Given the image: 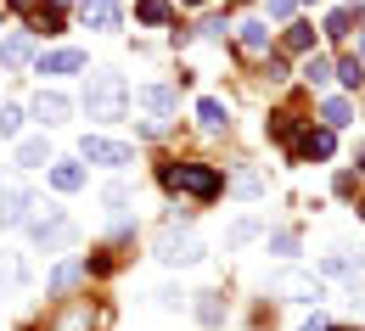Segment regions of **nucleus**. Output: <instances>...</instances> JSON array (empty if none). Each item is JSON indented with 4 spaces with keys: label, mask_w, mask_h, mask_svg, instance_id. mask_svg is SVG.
Masks as SVG:
<instances>
[{
    "label": "nucleus",
    "mask_w": 365,
    "mask_h": 331,
    "mask_svg": "<svg viewBox=\"0 0 365 331\" xmlns=\"http://www.w3.org/2000/svg\"><path fill=\"white\" fill-rule=\"evenodd\" d=\"M158 180H163L169 191L197 196V202H214V196L225 191V174H220L214 163H163V169H158Z\"/></svg>",
    "instance_id": "1"
},
{
    "label": "nucleus",
    "mask_w": 365,
    "mask_h": 331,
    "mask_svg": "<svg viewBox=\"0 0 365 331\" xmlns=\"http://www.w3.org/2000/svg\"><path fill=\"white\" fill-rule=\"evenodd\" d=\"M85 112L101 118V124H118V118L130 112V85H124L118 73H96L91 85H85Z\"/></svg>",
    "instance_id": "2"
},
{
    "label": "nucleus",
    "mask_w": 365,
    "mask_h": 331,
    "mask_svg": "<svg viewBox=\"0 0 365 331\" xmlns=\"http://www.w3.org/2000/svg\"><path fill=\"white\" fill-rule=\"evenodd\" d=\"M29 231H34V241H40L46 253H62V247H73V219H68L62 208H46L40 219H29Z\"/></svg>",
    "instance_id": "3"
},
{
    "label": "nucleus",
    "mask_w": 365,
    "mask_h": 331,
    "mask_svg": "<svg viewBox=\"0 0 365 331\" xmlns=\"http://www.w3.org/2000/svg\"><path fill=\"white\" fill-rule=\"evenodd\" d=\"M79 157H85V163H101V169H124V163H135V146L107 141V135H85V141H79Z\"/></svg>",
    "instance_id": "4"
},
{
    "label": "nucleus",
    "mask_w": 365,
    "mask_h": 331,
    "mask_svg": "<svg viewBox=\"0 0 365 331\" xmlns=\"http://www.w3.org/2000/svg\"><path fill=\"white\" fill-rule=\"evenodd\" d=\"M202 241L197 236H175V231H163L158 236V264H169V270H185V264H202Z\"/></svg>",
    "instance_id": "5"
},
{
    "label": "nucleus",
    "mask_w": 365,
    "mask_h": 331,
    "mask_svg": "<svg viewBox=\"0 0 365 331\" xmlns=\"http://www.w3.org/2000/svg\"><path fill=\"white\" fill-rule=\"evenodd\" d=\"M34 219V196L23 180H0V225L11 231V225H29Z\"/></svg>",
    "instance_id": "6"
},
{
    "label": "nucleus",
    "mask_w": 365,
    "mask_h": 331,
    "mask_svg": "<svg viewBox=\"0 0 365 331\" xmlns=\"http://www.w3.org/2000/svg\"><path fill=\"white\" fill-rule=\"evenodd\" d=\"M107 326V309H91V303H62L46 320V331H96Z\"/></svg>",
    "instance_id": "7"
},
{
    "label": "nucleus",
    "mask_w": 365,
    "mask_h": 331,
    "mask_svg": "<svg viewBox=\"0 0 365 331\" xmlns=\"http://www.w3.org/2000/svg\"><path fill=\"white\" fill-rule=\"evenodd\" d=\"M79 23L96 34H113L124 23V0H79Z\"/></svg>",
    "instance_id": "8"
},
{
    "label": "nucleus",
    "mask_w": 365,
    "mask_h": 331,
    "mask_svg": "<svg viewBox=\"0 0 365 331\" xmlns=\"http://www.w3.org/2000/svg\"><path fill=\"white\" fill-rule=\"evenodd\" d=\"M270 286H275V292H292L298 303H320V298H326L320 275H298V270H275V275H270Z\"/></svg>",
    "instance_id": "9"
},
{
    "label": "nucleus",
    "mask_w": 365,
    "mask_h": 331,
    "mask_svg": "<svg viewBox=\"0 0 365 331\" xmlns=\"http://www.w3.org/2000/svg\"><path fill=\"white\" fill-rule=\"evenodd\" d=\"M331 146H337V135L320 124V130H298V141H292V152L304 157V163H326L331 157Z\"/></svg>",
    "instance_id": "10"
},
{
    "label": "nucleus",
    "mask_w": 365,
    "mask_h": 331,
    "mask_svg": "<svg viewBox=\"0 0 365 331\" xmlns=\"http://www.w3.org/2000/svg\"><path fill=\"white\" fill-rule=\"evenodd\" d=\"M135 107H146V112H152V118L163 124V118H175V107H180V95L169 90V85H140V90H135Z\"/></svg>",
    "instance_id": "11"
},
{
    "label": "nucleus",
    "mask_w": 365,
    "mask_h": 331,
    "mask_svg": "<svg viewBox=\"0 0 365 331\" xmlns=\"http://www.w3.org/2000/svg\"><path fill=\"white\" fill-rule=\"evenodd\" d=\"M29 112H34V118H40L46 130H56V124H68V112H73V101H68L62 90H40V95H34V107H29Z\"/></svg>",
    "instance_id": "12"
},
{
    "label": "nucleus",
    "mask_w": 365,
    "mask_h": 331,
    "mask_svg": "<svg viewBox=\"0 0 365 331\" xmlns=\"http://www.w3.org/2000/svg\"><path fill=\"white\" fill-rule=\"evenodd\" d=\"M85 68V51H51V56H40V73H79Z\"/></svg>",
    "instance_id": "13"
},
{
    "label": "nucleus",
    "mask_w": 365,
    "mask_h": 331,
    "mask_svg": "<svg viewBox=\"0 0 365 331\" xmlns=\"http://www.w3.org/2000/svg\"><path fill=\"white\" fill-rule=\"evenodd\" d=\"M23 281H29V264H23L17 253H0V298H6V292H17Z\"/></svg>",
    "instance_id": "14"
},
{
    "label": "nucleus",
    "mask_w": 365,
    "mask_h": 331,
    "mask_svg": "<svg viewBox=\"0 0 365 331\" xmlns=\"http://www.w3.org/2000/svg\"><path fill=\"white\" fill-rule=\"evenodd\" d=\"M46 163H51L46 135H34V141H23V146H17V169H46Z\"/></svg>",
    "instance_id": "15"
},
{
    "label": "nucleus",
    "mask_w": 365,
    "mask_h": 331,
    "mask_svg": "<svg viewBox=\"0 0 365 331\" xmlns=\"http://www.w3.org/2000/svg\"><path fill=\"white\" fill-rule=\"evenodd\" d=\"M242 51H253V56H270V28L253 17V23H242Z\"/></svg>",
    "instance_id": "16"
},
{
    "label": "nucleus",
    "mask_w": 365,
    "mask_h": 331,
    "mask_svg": "<svg viewBox=\"0 0 365 331\" xmlns=\"http://www.w3.org/2000/svg\"><path fill=\"white\" fill-rule=\"evenodd\" d=\"M29 56H34V40H29V34H11V40L0 46V62H6V68H23Z\"/></svg>",
    "instance_id": "17"
},
{
    "label": "nucleus",
    "mask_w": 365,
    "mask_h": 331,
    "mask_svg": "<svg viewBox=\"0 0 365 331\" xmlns=\"http://www.w3.org/2000/svg\"><path fill=\"white\" fill-rule=\"evenodd\" d=\"M197 118H202V130H225V124H230L225 101H214V95H202V101H197Z\"/></svg>",
    "instance_id": "18"
},
{
    "label": "nucleus",
    "mask_w": 365,
    "mask_h": 331,
    "mask_svg": "<svg viewBox=\"0 0 365 331\" xmlns=\"http://www.w3.org/2000/svg\"><path fill=\"white\" fill-rule=\"evenodd\" d=\"M135 17L158 28V23H169V17H175V6H169V0H135Z\"/></svg>",
    "instance_id": "19"
},
{
    "label": "nucleus",
    "mask_w": 365,
    "mask_h": 331,
    "mask_svg": "<svg viewBox=\"0 0 365 331\" xmlns=\"http://www.w3.org/2000/svg\"><path fill=\"white\" fill-rule=\"evenodd\" d=\"M51 186L56 191H79L85 186V169H79V163H56V169H51Z\"/></svg>",
    "instance_id": "20"
},
{
    "label": "nucleus",
    "mask_w": 365,
    "mask_h": 331,
    "mask_svg": "<svg viewBox=\"0 0 365 331\" xmlns=\"http://www.w3.org/2000/svg\"><path fill=\"white\" fill-rule=\"evenodd\" d=\"M320 118H326V130H343V124H349V118H354V107H349V101H343V95H331V101H326V107H320Z\"/></svg>",
    "instance_id": "21"
},
{
    "label": "nucleus",
    "mask_w": 365,
    "mask_h": 331,
    "mask_svg": "<svg viewBox=\"0 0 365 331\" xmlns=\"http://www.w3.org/2000/svg\"><path fill=\"white\" fill-rule=\"evenodd\" d=\"M270 135L275 141H298V112H270Z\"/></svg>",
    "instance_id": "22"
},
{
    "label": "nucleus",
    "mask_w": 365,
    "mask_h": 331,
    "mask_svg": "<svg viewBox=\"0 0 365 331\" xmlns=\"http://www.w3.org/2000/svg\"><path fill=\"white\" fill-rule=\"evenodd\" d=\"M287 51H304V56H309V51H315V28H309V23H292V28H287Z\"/></svg>",
    "instance_id": "23"
},
{
    "label": "nucleus",
    "mask_w": 365,
    "mask_h": 331,
    "mask_svg": "<svg viewBox=\"0 0 365 331\" xmlns=\"http://www.w3.org/2000/svg\"><path fill=\"white\" fill-rule=\"evenodd\" d=\"M304 79H309V85H326V79H331V62H326L320 51H309V56H304Z\"/></svg>",
    "instance_id": "24"
},
{
    "label": "nucleus",
    "mask_w": 365,
    "mask_h": 331,
    "mask_svg": "<svg viewBox=\"0 0 365 331\" xmlns=\"http://www.w3.org/2000/svg\"><path fill=\"white\" fill-rule=\"evenodd\" d=\"M253 236H259V219H236V225L225 231V247H247Z\"/></svg>",
    "instance_id": "25"
},
{
    "label": "nucleus",
    "mask_w": 365,
    "mask_h": 331,
    "mask_svg": "<svg viewBox=\"0 0 365 331\" xmlns=\"http://www.w3.org/2000/svg\"><path fill=\"white\" fill-rule=\"evenodd\" d=\"M197 320H202V326H225V303H220V298L208 292V298L197 303Z\"/></svg>",
    "instance_id": "26"
},
{
    "label": "nucleus",
    "mask_w": 365,
    "mask_h": 331,
    "mask_svg": "<svg viewBox=\"0 0 365 331\" xmlns=\"http://www.w3.org/2000/svg\"><path fill=\"white\" fill-rule=\"evenodd\" d=\"M17 130H23V107H11V101H6V107H0V135L11 141Z\"/></svg>",
    "instance_id": "27"
},
{
    "label": "nucleus",
    "mask_w": 365,
    "mask_h": 331,
    "mask_svg": "<svg viewBox=\"0 0 365 331\" xmlns=\"http://www.w3.org/2000/svg\"><path fill=\"white\" fill-rule=\"evenodd\" d=\"M101 202H107L113 214H118V208H130V186H124V180H113V186L101 191Z\"/></svg>",
    "instance_id": "28"
},
{
    "label": "nucleus",
    "mask_w": 365,
    "mask_h": 331,
    "mask_svg": "<svg viewBox=\"0 0 365 331\" xmlns=\"http://www.w3.org/2000/svg\"><path fill=\"white\" fill-rule=\"evenodd\" d=\"M79 275H85V264H62V270L51 275V292H68V286L79 281Z\"/></svg>",
    "instance_id": "29"
},
{
    "label": "nucleus",
    "mask_w": 365,
    "mask_h": 331,
    "mask_svg": "<svg viewBox=\"0 0 365 331\" xmlns=\"http://www.w3.org/2000/svg\"><path fill=\"white\" fill-rule=\"evenodd\" d=\"M56 28H62V11L40 6V11H34V34H56Z\"/></svg>",
    "instance_id": "30"
},
{
    "label": "nucleus",
    "mask_w": 365,
    "mask_h": 331,
    "mask_svg": "<svg viewBox=\"0 0 365 331\" xmlns=\"http://www.w3.org/2000/svg\"><path fill=\"white\" fill-rule=\"evenodd\" d=\"M270 253L292 258V253H298V231H275V236H270Z\"/></svg>",
    "instance_id": "31"
},
{
    "label": "nucleus",
    "mask_w": 365,
    "mask_h": 331,
    "mask_svg": "<svg viewBox=\"0 0 365 331\" xmlns=\"http://www.w3.org/2000/svg\"><path fill=\"white\" fill-rule=\"evenodd\" d=\"M354 17H360V11H354V6H343V11H331V17H326V28H331V34H349V28H354Z\"/></svg>",
    "instance_id": "32"
},
{
    "label": "nucleus",
    "mask_w": 365,
    "mask_h": 331,
    "mask_svg": "<svg viewBox=\"0 0 365 331\" xmlns=\"http://www.w3.org/2000/svg\"><path fill=\"white\" fill-rule=\"evenodd\" d=\"M337 79H343V85H360V79H365L360 56H349V62H343V68H337Z\"/></svg>",
    "instance_id": "33"
},
{
    "label": "nucleus",
    "mask_w": 365,
    "mask_h": 331,
    "mask_svg": "<svg viewBox=\"0 0 365 331\" xmlns=\"http://www.w3.org/2000/svg\"><path fill=\"white\" fill-rule=\"evenodd\" d=\"M158 303H163V309H185V292H180V286H163Z\"/></svg>",
    "instance_id": "34"
},
{
    "label": "nucleus",
    "mask_w": 365,
    "mask_h": 331,
    "mask_svg": "<svg viewBox=\"0 0 365 331\" xmlns=\"http://www.w3.org/2000/svg\"><path fill=\"white\" fill-rule=\"evenodd\" d=\"M236 191H242V196H259L264 180H259V174H236Z\"/></svg>",
    "instance_id": "35"
},
{
    "label": "nucleus",
    "mask_w": 365,
    "mask_h": 331,
    "mask_svg": "<svg viewBox=\"0 0 365 331\" xmlns=\"http://www.w3.org/2000/svg\"><path fill=\"white\" fill-rule=\"evenodd\" d=\"M225 28H230L225 17H208V23H202V34H208V40H225Z\"/></svg>",
    "instance_id": "36"
},
{
    "label": "nucleus",
    "mask_w": 365,
    "mask_h": 331,
    "mask_svg": "<svg viewBox=\"0 0 365 331\" xmlns=\"http://www.w3.org/2000/svg\"><path fill=\"white\" fill-rule=\"evenodd\" d=\"M292 6H298V0H264V11H270V17H292Z\"/></svg>",
    "instance_id": "37"
},
{
    "label": "nucleus",
    "mask_w": 365,
    "mask_h": 331,
    "mask_svg": "<svg viewBox=\"0 0 365 331\" xmlns=\"http://www.w3.org/2000/svg\"><path fill=\"white\" fill-rule=\"evenodd\" d=\"M298 331H331V326H326V320H320V315H315V320H304V326H298Z\"/></svg>",
    "instance_id": "38"
},
{
    "label": "nucleus",
    "mask_w": 365,
    "mask_h": 331,
    "mask_svg": "<svg viewBox=\"0 0 365 331\" xmlns=\"http://www.w3.org/2000/svg\"><path fill=\"white\" fill-rule=\"evenodd\" d=\"M11 6H17V11H29V6H34V0H11Z\"/></svg>",
    "instance_id": "39"
},
{
    "label": "nucleus",
    "mask_w": 365,
    "mask_h": 331,
    "mask_svg": "<svg viewBox=\"0 0 365 331\" xmlns=\"http://www.w3.org/2000/svg\"><path fill=\"white\" fill-rule=\"evenodd\" d=\"M360 68H365V34H360Z\"/></svg>",
    "instance_id": "40"
},
{
    "label": "nucleus",
    "mask_w": 365,
    "mask_h": 331,
    "mask_svg": "<svg viewBox=\"0 0 365 331\" xmlns=\"http://www.w3.org/2000/svg\"><path fill=\"white\" fill-rule=\"evenodd\" d=\"M56 6H68V0H51V11H56Z\"/></svg>",
    "instance_id": "41"
},
{
    "label": "nucleus",
    "mask_w": 365,
    "mask_h": 331,
    "mask_svg": "<svg viewBox=\"0 0 365 331\" xmlns=\"http://www.w3.org/2000/svg\"><path fill=\"white\" fill-rule=\"evenodd\" d=\"M331 331H354V326H331Z\"/></svg>",
    "instance_id": "42"
},
{
    "label": "nucleus",
    "mask_w": 365,
    "mask_h": 331,
    "mask_svg": "<svg viewBox=\"0 0 365 331\" xmlns=\"http://www.w3.org/2000/svg\"><path fill=\"white\" fill-rule=\"evenodd\" d=\"M185 6H202V0H185Z\"/></svg>",
    "instance_id": "43"
},
{
    "label": "nucleus",
    "mask_w": 365,
    "mask_h": 331,
    "mask_svg": "<svg viewBox=\"0 0 365 331\" xmlns=\"http://www.w3.org/2000/svg\"><path fill=\"white\" fill-rule=\"evenodd\" d=\"M349 6H354V0H349Z\"/></svg>",
    "instance_id": "44"
}]
</instances>
